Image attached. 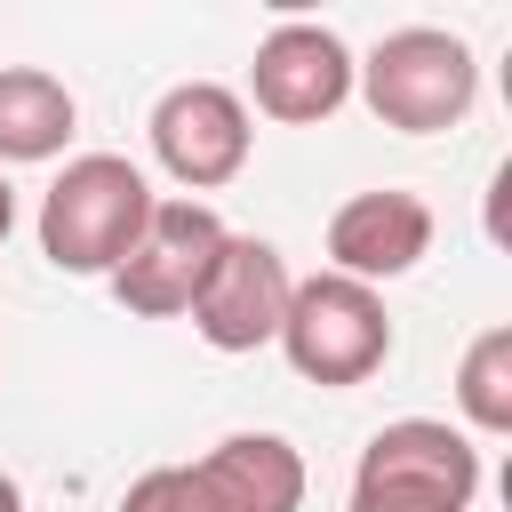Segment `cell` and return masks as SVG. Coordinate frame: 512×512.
<instances>
[{"label":"cell","mask_w":512,"mask_h":512,"mask_svg":"<svg viewBox=\"0 0 512 512\" xmlns=\"http://www.w3.org/2000/svg\"><path fill=\"white\" fill-rule=\"evenodd\" d=\"M216 248H224V216H216L208 200H184V192H176V200H152L136 248L112 264V296H120L136 320H176V312H192Z\"/></svg>","instance_id":"8992f818"},{"label":"cell","mask_w":512,"mask_h":512,"mask_svg":"<svg viewBox=\"0 0 512 512\" xmlns=\"http://www.w3.org/2000/svg\"><path fill=\"white\" fill-rule=\"evenodd\" d=\"M456 408L472 432H512V328H480L456 360Z\"/></svg>","instance_id":"7c38bea8"},{"label":"cell","mask_w":512,"mask_h":512,"mask_svg":"<svg viewBox=\"0 0 512 512\" xmlns=\"http://www.w3.org/2000/svg\"><path fill=\"white\" fill-rule=\"evenodd\" d=\"M0 512H24V488H16L8 472H0Z\"/></svg>","instance_id":"5bb4252c"},{"label":"cell","mask_w":512,"mask_h":512,"mask_svg":"<svg viewBox=\"0 0 512 512\" xmlns=\"http://www.w3.org/2000/svg\"><path fill=\"white\" fill-rule=\"evenodd\" d=\"M248 96H256L264 120H280V128H312V120L344 112V96H352V48H344L328 24L288 16V24H272V32L256 40Z\"/></svg>","instance_id":"ba28073f"},{"label":"cell","mask_w":512,"mask_h":512,"mask_svg":"<svg viewBox=\"0 0 512 512\" xmlns=\"http://www.w3.org/2000/svg\"><path fill=\"white\" fill-rule=\"evenodd\" d=\"M432 256V208L400 184H376V192H352L336 216H328V272L376 288V280H400Z\"/></svg>","instance_id":"30bf717a"},{"label":"cell","mask_w":512,"mask_h":512,"mask_svg":"<svg viewBox=\"0 0 512 512\" xmlns=\"http://www.w3.org/2000/svg\"><path fill=\"white\" fill-rule=\"evenodd\" d=\"M120 512H304V456L280 432H232L192 464L128 480Z\"/></svg>","instance_id":"7a4b0ae2"},{"label":"cell","mask_w":512,"mask_h":512,"mask_svg":"<svg viewBox=\"0 0 512 512\" xmlns=\"http://www.w3.org/2000/svg\"><path fill=\"white\" fill-rule=\"evenodd\" d=\"M272 344L288 352V368L304 384L344 392V384H368L392 360V312H384L376 288H360L344 272H312V280L288 288V312H280Z\"/></svg>","instance_id":"5b68a950"},{"label":"cell","mask_w":512,"mask_h":512,"mask_svg":"<svg viewBox=\"0 0 512 512\" xmlns=\"http://www.w3.org/2000/svg\"><path fill=\"white\" fill-rule=\"evenodd\" d=\"M288 264H280V248L272 240H256V232H224V248H216V264H208V280H200V296H192V328H200V344H216V352H256V344H272L280 336V312H288Z\"/></svg>","instance_id":"9c48e42d"},{"label":"cell","mask_w":512,"mask_h":512,"mask_svg":"<svg viewBox=\"0 0 512 512\" xmlns=\"http://www.w3.org/2000/svg\"><path fill=\"white\" fill-rule=\"evenodd\" d=\"M152 200H160V192L144 184L136 160H120V152H80V160H64V176L40 192V256H48L56 272H104V280H112V264L136 248Z\"/></svg>","instance_id":"6da1fadb"},{"label":"cell","mask_w":512,"mask_h":512,"mask_svg":"<svg viewBox=\"0 0 512 512\" xmlns=\"http://www.w3.org/2000/svg\"><path fill=\"white\" fill-rule=\"evenodd\" d=\"M144 128H152V160L184 184V200L232 184V176L248 168V144H256L248 104H240L224 80H176V88L152 104Z\"/></svg>","instance_id":"52a82bcc"},{"label":"cell","mask_w":512,"mask_h":512,"mask_svg":"<svg viewBox=\"0 0 512 512\" xmlns=\"http://www.w3.org/2000/svg\"><path fill=\"white\" fill-rule=\"evenodd\" d=\"M72 88L40 64H0V160H56L72 144Z\"/></svg>","instance_id":"8fae6325"},{"label":"cell","mask_w":512,"mask_h":512,"mask_svg":"<svg viewBox=\"0 0 512 512\" xmlns=\"http://www.w3.org/2000/svg\"><path fill=\"white\" fill-rule=\"evenodd\" d=\"M8 232H16V184L0 176V240H8Z\"/></svg>","instance_id":"4fadbf2b"},{"label":"cell","mask_w":512,"mask_h":512,"mask_svg":"<svg viewBox=\"0 0 512 512\" xmlns=\"http://www.w3.org/2000/svg\"><path fill=\"white\" fill-rule=\"evenodd\" d=\"M472 496H480L472 432L440 416H400L360 448L344 512H472Z\"/></svg>","instance_id":"277c9868"},{"label":"cell","mask_w":512,"mask_h":512,"mask_svg":"<svg viewBox=\"0 0 512 512\" xmlns=\"http://www.w3.org/2000/svg\"><path fill=\"white\" fill-rule=\"evenodd\" d=\"M352 88L368 96V112L400 136H440L472 112L480 96V64L456 32L440 24H400L368 48V64H352Z\"/></svg>","instance_id":"3957f363"}]
</instances>
